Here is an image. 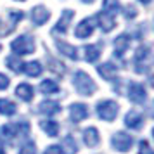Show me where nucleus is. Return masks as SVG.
<instances>
[{
    "label": "nucleus",
    "instance_id": "nucleus-40",
    "mask_svg": "<svg viewBox=\"0 0 154 154\" xmlns=\"http://www.w3.org/2000/svg\"><path fill=\"white\" fill-rule=\"evenodd\" d=\"M152 135H154V130H152Z\"/></svg>",
    "mask_w": 154,
    "mask_h": 154
},
{
    "label": "nucleus",
    "instance_id": "nucleus-38",
    "mask_svg": "<svg viewBox=\"0 0 154 154\" xmlns=\"http://www.w3.org/2000/svg\"><path fill=\"white\" fill-rule=\"evenodd\" d=\"M0 154H4V146L0 144Z\"/></svg>",
    "mask_w": 154,
    "mask_h": 154
},
{
    "label": "nucleus",
    "instance_id": "nucleus-20",
    "mask_svg": "<svg viewBox=\"0 0 154 154\" xmlns=\"http://www.w3.org/2000/svg\"><path fill=\"white\" fill-rule=\"evenodd\" d=\"M83 56H85V61L88 63H95L100 56V49L97 45H85L83 47Z\"/></svg>",
    "mask_w": 154,
    "mask_h": 154
},
{
    "label": "nucleus",
    "instance_id": "nucleus-12",
    "mask_svg": "<svg viewBox=\"0 0 154 154\" xmlns=\"http://www.w3.org/2000/svg\"><path fill=\"white\" fill-rule=\"evenodd\" d=\"M29 16H31V21L35 23V24H38V26L45 24V23L50 19V12L45 7H42V5H36V7H33Z\"/></svg>",
    "mask_w": 154,
    "mask_h": 154
},
{
    "label": "nucleus",
    "instance_id": "nucleus-27",
    "mask_svg": "<svg viewBox=\"0 0 154 154\" xmlns=\"http://www.w3.org/2000/svg\"><path fill=\"white\" fill-rule=\"evenodd\" d=\"M63 152L64 154H75L76 152V142H75V139H73V137H66V139H64V142H63Z\"/></svg>",
    "mask_w": 154,
    "mask_h": 154
},
{
    "label": "nucleus",
    "instance_id": "nucleus-7",
    "mask_svg": "<svg viewBox=\"0 0 154 154\" xmlns=\"http://www.w3.org/2000/svg\"><path fill=\"white\" fill-rule=\"evenodd\" d=\"M146 88H144V85L140 83H135V82H132V83L128 85V99L132 100V102H135V104H142V102H146Z\"/></svg>",
    "mask_w": 154,
    "mask_h": 154
},
{
    "label": "nucleus",
    "instance_id": "nucleus-29",
    "mask_svg": "<svg viewBox=\"0 0 154 154\" xmlns=\"http://www.w3.org/2000/svg\"><path fill=\"white\" fill-rule=\"evenodd\" d=\"M19 154H36L35 142H31V140L24 142V144L21 146V149H19Z\"/></svg>",
    "mask_w": 154,
    "mask_h": 154
},
{
    "label": "nucleus",
    "instance_id": "nucleus-11",
    "mask_svg": "<svg viewBox=\"0 0 154 154\" xmlns=\"http://www.w3.org/2000/svg\"><path fill=\"white\" fill-rule=\"evenodd\" d=\"M95 21L99 23V26H100V29L104 31V33H109L114 26H116V21H114V16L107 14V12H99L97 16H95Z\"/></svg>",
    "mask_w": 154,
    "mask_h": 154
},
{
    "label": "nucleus",
    "instance_id": "nucleus-31",
    "mask_svg": "<svg viewBox=\"0 0 154 154\" xmlns=\"http://www.w3.org/2000/svg\"><path fill=\"white\" fill-rule=\"evenodd\" d=\"M9 17H11V23L12 24H17V21H21L23 17H24V14H23L21 11H11L9 12Z\"/></svg>",
    "mask_w": 154,
    "mask_h": 154
},
{
    "label": "nucleus",
    "instance_id": "nucleus-16",
    "mask_svg": "<svg viewBox=\"0 0 154 154\" xmlns=\"http://www.w3.org/2000/svg\"><path fill=\"white\" fill-rule=\"evenodd\" d=\"M97 73L104 78V80H109V82H111L112 78L116 76L118 69H116V66L112 63H104V64H100V66H97Z\"/></svg>",
    "mask_w": 154,
    "mask_h": 154
},
{
    "label": "nucleus",
    "instance_id": "nucleus-36",
    "mask_svg": "<svg viewBox=\"0 0 154 154\" xmlns=\"http://www.w3.org/2000/svg\"><path fill=\"white\" fill-rule=\"evenodd\" d=\"M139 2H140V4H144V5H149L152 0H139Z\"/></svg>",
    "mask_w": 154,
    "mask_h": 154
},
{
    "label": "nucleus",
    "instance_id": "nucleus-19",
    "mask_svg": "<svg viewBox=\"0 0 154 154\" xmlns=\"http://www.w3.org/2000/svg\"><path fill=\"white\" fill-rule=\"evenodd\" d=\"M83 140L85 144L88 147H95L99 144V132L97 128H94V126H90V128H87L83 132Z\"/></svg>",
    "mask_w": 154,
    "mask_h": 154
},
{
    "label": "nucleus",
    "instance_id": "nucleus-25",
    "mask_svg": "<svg viewBox=\"0 0 154 154\" xmlns=\"http://www.w3.org/2000/svg\"><path fill=\"white\" fill-rule=\"evenodd\" d=\"M49 69L52 71V73H56L57 76H63L64 73H66V66H64L63 63L56 61L54 57H49Z\"/></svg>",
    "mask_w": 154,
    "mask_h": 154
},
{
    "label": "nucleus",
    "instance_id": "nucleus-18",
    "mask_svg": "<svg viewBox=\"0 0 154 154\" xmlns=\"http://www.w3.org/2000/svg\"><path fill=\"white\" fill-rule=\"evenodd\" d=\"M38 109H40V112H43V114L52 116V114H56V112L61 111V106L57 104L56 100H43L42 104L38 106Z\"/></svg>",
    "mask_w": 154,
    "mask_h": 154
},
{
    "label": "nucleus",
    "instance_id": "nucleus-9",
    "mask_svg": "<svg viewBox=\"0 0 154 154\" xmlns=\"http://www.w3.org/2000/svg\"><path fill=\"white\" fill-rule=\"evenodd\" d=\"M88 116V107L82 102H76V104H71L69 107V118L73 123H80L83 121L85 118Z\"/></svg>",
    "mask_w": 154,
    "mask_h": 154
},
{
    "label": "nucleus",
    "instance_id": "nucleus-3",
    "mask_svg": "<svg viewBox=\"0 0 154 154\" xmlns=\"http://www.w3.org/2000/svg\"><path fill=\"white\" fill-rule=\"evenodd\" d=\"M28 132H29L28 123H7V125H4L0 128V135L5 140H9V142H12V140H16L19 135L28 133Z\"/></svg>",
    "mask_w": 154,
    "mask_h": 154
},
{
    "label": "nucleus",
    "instance_id": "nucleus-30",
    "mask_svg": "<svg viewBox=\"0 0 154 154\" xmlns=\"http://www.w3.org/2000/svg\"><path fill=\"white\" fill-rule=\"evenodd\" d=\"M14 29H16V24H5V23L0 19V36H7Z\"/></svg>",
    "mask_w": 154,
    "mask_h": 154
},
{
    "label": "nucleus",
    "instance_id": "nucleus-39",
    "mask_svg": "<svg viewBox=\"0 0 154 154\" xmlns=\"http://www.w3.org/2000/svg\"><path fill=\"white\" fill-rule=\"evenodd\" d=\"M17 2H24V0H17Z\"/></svg>",
    "mask_w": 154,
    "mask_h": 154
},
{
    "label": "nucleus",
    "instance_id": "nucleus-8",
    "mask_svg": "<svg viewBox=\"0 0 154 154\" xmlns=\"http://www.w3.org/2000/svg\"><path fill=\"white\" fill-rule=\"evenodd\" d=\"M94 23H95V17H87V19H83V21L76 26L75 35H76L78 38H88V36L94 33V28H95Z\"/></svg>",
    "mask_w": 154,
    "mask_h": 154
},
{
    "label": "nucleus",
    "instance_id": "nucleus-13",
    "mask_svg": "<svg viewBox=\"0 0 154 154\" xmlns=\"http://www.w3.org/2000/svg\"><path fill=\"white\" fill-rule=\"evenodd\" d=\"M130 47V35H119L116 40H114V56L116 57H123V54L126 52V49Z\"/></svg>",
    "mask_w": 154,
    "mask_h": 154
},
{
    "label": "nucleus",
    "instance_id": "nucleus-37",
    "mask_svg": "<svg viewBox=\"0 0 154 154\" xmlns=\"http://www.w3.org/2000/svg\"><path fill=\"white\" fill-rule=\"evenodd\" d=\"M82 2H83V4H92L94 0H82Z\"/></svg>",
    "mask_w": 154,
    "mask_h": 154
},
{
    "label": "nucleus",
    "instance_id": "nucleus-34",
    "mask_svg": "<svg viewBox=\"0 0 154 154\" xmlns=\"http://www.w3.org/2000/svg\"><path fill=\"white\" fill-rule=\"evenodd\" d=\"M43 154H64L63 152V147H59V146H50L47 147V151Z\"/></svg>",
    "mask_w": 154,
    "mask_h": 154
},
{
    "label": "nucleus",
    "instance_id": "nucleus-41",
    "mask_svg": "<svg viewBox=\"0 0 154 154\" xmlns=\"http://www.w3.org/2000/svg\"><path fill=\"white\" fill-rule=\"evenodd\" d=\"M0 49H2V45H0Z\"/></svg>",
    "mask_w": 154,
    "mask_h": 154
},
{
    "label": "nucleus",
    "instance_id": "nucleus-14",
    "mask_svg": "<svg viewBox=\"0 0 154 154\" xmlns=\"http://www.w3.org/2000/svg\"><path fill=\"white\" fill-rule=\"evenodd\" d=\"M142 121H144V116L139 111H130L125 116V125L128 128H133V130H139L140 126H142Z\"/></svg>",
    "mask_w": 154,
    "mask_h": 154
},
{
    "label": "nucleus",
    "instance_id": "nucleus-28",
    "mask_svg": "<svg viewBox=\"0 0 154 154\" xmlns=\"http://www.w3.org/2000/svg\"><path fill=\"white\" fill-rule=\"evenodd\" d=\"M5 63H7L9 69L14 71V73H21V71H23V66H24V64H23L21 61L17 59V57H14V56L7 57V61H5Z\"/></svg>",
    "mask_w": 154,
    "mask_h": 154
},
{
    "label": "nucleus",
    "instance_id": "nucleus-35",
    "mask_svg": "<svg viewBox=\"0 0 154 154\" xmlns=\"http://www.w3.org/2000/svg\"><path fill=\"white\" fill-rule=\"evenodd\" d=\"M9 83H11V82H9V78L5 76L4 73H0V90H5V88L9 87Z\"/></svg>",
    "mask_w": 154,
    "mask_h": 154
},
{
    "label": "nucleus",
    "instance_id": "nucleus-23",
    "mask_svg": "<svg viewBox=\"0 0 154 154\" xmlns=\"http://www.w3.org/2000/svg\"><path fill=\"white\" fill-rule=\"evenodd\" d=\"M40 128H42L49 137H56L57 133H59V125H57L56 121H52V119H45V121H42V123H40Z\"/></svg>",
    "mask_w": 154,
    "mask_h": 154
},
{
    "label": "nucleus",
    "instance_id": "nucleus-26",
    "mask_svg": "<svg viewBox=\"0 0 154 154\" xmlns=\"http://www.w3.org/2000/svg\"><path fill=\"white\" fill-rule=\"evenodd\" d=\"M40 90L43 94H56V92H59V85L56 82H52V80H43L40 83Z\"/></svg>",
    "mask_w": 154,
    "mask_h": 154
},
{
    "label": "nucleus",
    "instance_id": "nucleus-6",
    "mask_svg": "<svg viewBox=\"0 0 154 154\" xmlns=\"http://www.w3.org/2000/svg\"><path fill=\"white\" fill-rule=\"evenodd\" d=\"M132 144H133L132 137L125 132H118L112 137V147H114L116 151H119V152H126V151L132 147Z\"/></svg>",
    "mask_w": 154,
    "mask_h": 154
},
{
    "label": "nucleus",
    "instance_id": "nucleus-32",
    "mask_svg": "<svg viewBox=\"0 0 154 154\" xmlns=\"http://www.w3.org/2000/svg\"><path fill=\"white\" fill-rule=\"evenodd\" d=\"M139 154H154V151L147 144V140H142L139 144Z\"/></svg>",
    "mask_w": 154,
    "mask_h": 154
},
{
    "label": "nucleus",
    "instance_id": "nucleus-21",
    "mask_svg": "<svg viewBox=\"0 0 154 154\" xmlns=\"http://www.w3.org/2000/svg\"><path fill=\"white\" fill-rule=\"evenodd\" d=\"M23 71H24L28 76H33V78L40 76V75H42V64L38 63V61H31V63L23 66Z\"/></svg>",
    "mask_w": 154,
    "mask_h": 154
},
{
    "label": "nucleus",
    "instance_id": "nucleus-24",
    "mask_svg": "<svg viewBox=\"0 0 154 154\" xmlns=\"http://www.w3.org/2000/svg\"><path fill=\"white\" fill-rule=\"evenodd\" d=\"M119 9H121V5H119L118 0H104L102 2V11L107 12V14H111V16L119 12Z\"/></svg>",
    "mask_w": 154,
    "mask_h": 154
},
{
    "label": "nucleus",
    "instance_id": "nucleus-10",
    "mask_svg": "<svg viewBox=\"0 0 154 154\" xmlns=\"http://www.w3.org/2000/svg\"><path fill=\"white\" fill-rule=\"evenodd\" d=\"M75 17V11H69V9H66L63 14H61V19L57 21V24L54 26L52 29V33H66L68 31V26H69L71 19Z\"/></svg>",
    "mask_w": 154,
    "mask_h": 154
},
{
    "label": "nucleus",
    "instance_id": "nucleus-33",
    "mask_svg": "<svg viewBox=\"0 0 154 154\" xmlns=\"http://www.w3.org/2000/svg\"><path fill=\"white\" fill-rule=\"evenodd\" d=\"M123 14H125L126 19H133V17L137 16V9L133 7V5H126V7L123 9Z\"/></svg>",
    "mask_w": 154,
    "mask_h": 154
},
{
    "label": "nucleus",
    "instance_id": "nucleus-5",
    "mask_svg": "<svg viewBox=\"0 0 154 154\" xmlns=\"http://www.w3.org/2000/svg\"><path fill=\"white\" fill-rule=\"evenodd\" d=\"M118 104L114 100H102L97 104V116L104 121H112L118 116Z\"/></svg>",
    "mask_w": 154,
    "mask_h": 154
},
{
    "label": "nucleus",
    "instance_id": "nucleus-22",
    "mask_svg": "<svg viewBox=\"0 0 154 154\" xmlns=\"http://www.w3.org/2000/svg\"><path fill=\"white\" fill-rule=\"evenodd\" d=\"M17 109V106L12 102V100H9V99H0V114H4V116H12Z\"/></svg>",
    "mask_w": 154,
    "mask_h": 154
},
{
    "label": "nucleus",
    "instance_id": "nucleus-17",
    "mask_svg": "<svg viewBox=\"0 0 154 154\" xmlns=\"http://www.w3.org/2000/svg\"><path fill=\"white\" fill-rule=\"evenodd\" d=\"M16 95L21 99V100L29 102V100L33 99V87L28 85V83H19L17 85V88H16Z\"/></svg>",
    "mask_w": 154,
    "mask_h": 154
},
{
    "label": "nucleus",
    "instance_id": "nucleus-2",
    "mask_svg": "<svg viewBox=\"0 0 154 154\" xmlns=\"http://www.w3.org/2000/svg\"><path fill=\"white\" fill-rule=\"evenodd\" d=\"M11 49H12V52H14L16 56L33 54V52H35V40L28 35H21L11 43Z\"/></svg>",
    "mask_w": 154,
    "mask_h": 154
},
{
    "label": "nucleus",
    "instance_id": "nucleus-1",
    "mask_svg": "<svg viewBox=\"0 0 154 154\" xmlns=\"http://www.w3.org/2000/svg\"><path fill=\"white\" fill-rule=\"evenodd\" d=\"M73 85H75V88H76V92L80 95H92L94 92L97 90L94 80H92L87 73H83V71H76V73H75V76H73Z\"/></svg>",
    "mask_w": 154,
    "mask_h": 154
},
{
    "label": "nucleus",
    "instance_id": "nucleus-4",
    "mask_svg": "<svg viewBox=\"0 0 154 154\" xmlns=\"http://www.w3.org/2000/svg\"><path fill=\"white\" fill-rule=\"evenodd\" d=\"M133 64H135V71L137 73H146L149 69V66H151V49L147 45H140L137 49Z\"/></svg>",
    "mask_w": 154,
    "mask_h": 154
},
{
    "label": "nucleus",
    "instance_id": "nucleus-15",
    "mask_svg": "<svg viewBox=\"0 0 154 154\" xmlns=\"http://www.w3.org/2000/svg\"><path fill=\"white\" fill-rule=\"evenodd\" d=\"M56 45H57V49H59V52L64 54L66 57H69V59H73V61H76V59H78L76 47H73V45L63 42V40H56Z\"/></svg>",
    "mask_w": 154,
    "mask_h": 154
}]
</instances>
